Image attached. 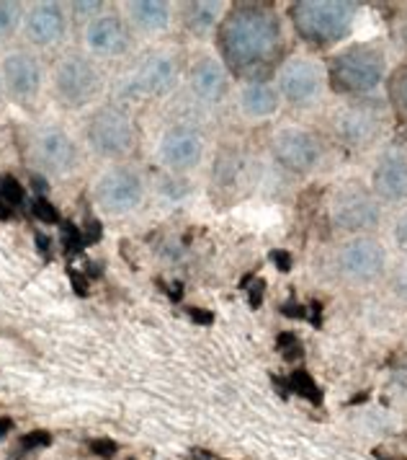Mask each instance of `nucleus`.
<instances>
[{"mask_svg":"<svg viewBox=\"0 0 407 460\" xmlns=\"http://www.w3.org/2000/svg\"><path fill=\"white\" fill-rule=\"evenodd\" d=\"M327 67L312 55H291L276 75L281 102L291 106H312L323 99L327 88Z\"/></svg>","mask_w":407,"mask_h":460,"instance_id":"7","label":"nucleus"},{"mask_svg":"<svg viewBox=\"0 0 407 460\" xmlns=\"http://www.w3.org/2000/svg\"><path fill=\"white\" fill-rule=\"evenodd\" d=\"M70 279H73V288L78 295H88V288H85V279L75 270H70Z\"/></svg>","mask_w":407,"mask_h":460,"instance_id":"36","label":"nucleus"},{"mask_svg":"<svg viewBox=\"0 0 407 460\" xmlns=\"http://www.w3.org/2000/svg\"><path fill=\"white\" fill-rule=\"evenodd\" d=\"M188 314L194 315V321H199V323H212V314H209V311H199V308H191Z\"/></svg>","mask_w":407,"mask_h":460,"instance_id":"37","label":"nucleus"},{"mask_svg":"<svg viewBox=\"0 0 407 460\" xmlns=\"http://www.w3.org/2000/svg\"><path fill=\"white\" fill-rule=\"evenodd\" d=\"M392 241H394V246L403 252V256H407V208L394 217V223H392Z\"/></svg>","mask_w":407,"mask_h":460,"instance_id":"29","label":"nucleus"},{"mask_svg":"<svg viewBox=\"0 0 407 460\" xmlns=\"http://www.w3.org/2000/svg\"><path fill=\"white\" fill-rule=\"evenodd\" d=\"M330 220L346 235H364L374 233L382 223V202L371 194V189L348 181L335 189L330 199Z\"/></svg>","mask_w":407,"mask_h":460,"instance_id":"5","label":"nucleus"},{"mask_svg":"<svg viewBox=\"0 0 407 460\" xmlns=\"http://www.w3.org/2000/svg\"><path fill=\"white\" fill-rule=\"evenodd\" d=\"M93 194L103 212L126 215L143 205L144 181L132 166H111L96 179Z\"/></svg>","mask_w":407,"mask_h":460,"instance_id":"10","label":"nucleus"},{"mask_svg":"<svg viewBox=\"0 0 407 460\" xmlns=\"http://www.w3.org/2000/svg\"><path fill=\"white\" fill-rule=\"evenodd\" d=\"M271 150L279 161V166L286 168L289 173L307 176L323 161V143L320 137L299 125H284L276 129Z\"/></svg>","mask_w":407,"mask_h":460,"instance_id":"9","label":"nucleus"},{"mask_svg":"<svg viewBox=\"0 0 407 460\" xmlns=\"http://www.w3.org/2000/svg\"><path fill=\"white\" fill-rule=\"evenodd\" d=\"M26 199V191L13 176H0V217H8V209L19 208Z\"/></svg>","mask_w":407,"mask_h":460,"instance_id":"23","label":"nucleus"},{"mask_svg":"<svg viewBox=\"0 0 407 460\" xmlns=\"http://www.w3.org/2000/svg\"><path fill=\"white\" fill-rule=\"evenodd\" d=\"M240 109L250 119H265L273 117L281 109V93L273 84L265 81H250L240 88Z\"/></svg>","mask_w":407,"mask_h":460,"instance_id":"20","label":"nucleus"},{"mask_svg":"<svg viewBox=\"0 0 407 460\" xmlns=\"http://www.w3.org/2000/svg\"><path fill=\"white\" fill-rule=\"evenodd\" d=\"M188 85H191V93L206 102V104H217L222 102L229 91V70L224 67L220 58H212V55H204L196 63L191 65V73H188Z\"/></svg>","mask_w":407,"mask_h":460,"instance_id":"19","label":"nucleus"},{"mask_svg":"<svg viewBox=\"0 0 407 460\" xmlns=\"http://www.w3.org/2000/svg\"><path fill=\"white\" fill-rule=\"evenodd\" d=\"M101 223H99V220H91V223L85 226V230H82V241H85V243H96V241L101 238Z\"/></svg>","mask_w":407,"mask_h":460,"instance_id":"34","label":"nucleus"},{"mask_svg":"<svg viewBox=\"0 0 407 460\" xmlns=\"http://www.w3.org/2000/svg\"><path fill=\"white\" fill-rule=\"evenodd\" d=\"M103 3L101 0H85V3H73V11L78 19H85V23L93 22L96 16H101Z\"/></svg>","mask_w":407,"mask_h":460,"instance_id":"30","label":"nucleus"},{"mask_svg":"<svg viewBox=\"0 0 407 460\" xmlns=\"http://www.w3.org/2000/svg\"><path fill=\"white\" fill-rule=\"evenodd\" d=\"M85 137L96 155L117 161L134 150V122L124 106H103L91 117Z\"/></svg>","mask_w":407,"mask_h":460,"instance_id":"8","label":"nucleus"},{"mask_svg":"<svg viewBox=\"0 0 407 460\" xmlns=\"http://www.w3.org/2000/svg\"><path fill=\"white\" fill-rule=\"evenodd\" d=\"M126 19L144 34H160L170 26V3L132 0V3H126Z\"/></svg>","mask_w":407,"mask_h":460,"instance_id":"21","label":"nucleus"},{"mask_svg":"<svg viewBox=\"0 0 407 460\" xmlns=\"http://www.w3.org/2000/svg\"><path fill=\"white\" fill-rule=\"evenodd\" d=\"M176 81H178V63L170 52L147 55L132 78V84L143 96H163L176 85Z\"/></svg>","mask_w":407,"mask_h":460,"instance_id":"18","label":"nucleus"},{"mask_svg":"<svg viewBox=\"0 0 407 460\" xmlns=\"http://www.w3.org/2000/svg\"><path fill=\"white\" fill-rule=\"evenodd\" d=\"M184 19L191 34L206 37L214 26H220V22H222V3H188Z\"/></svg>","mask_w":407,"mask_h":460,"instance_id":"22","label":"nucleus"},{"mask_svg":"<svg viewBox=\"0 0 407 460\" xmlns=\"http://www.w3.org/2000/svg\"><path fill=\"white\" fill-rule=\"evenodd\" d=\"M23 34L26 40L37 47H52L62 42L65 29H67V16L62 11L60 3H34L23 13Z\"/></svg>","mask_w":407,"mask_h":460,"instance_id":"17","label":"nucleus"},{"mask_svg":"<svg viewBox=\"0 0 407 460\" xmlns=\"http://www.w3.org/2000/svg\"><path fill=\"white\" fill-rule=\"evenodd\" d=\"M281 19L264 3H240L220 22V49L227 70L243 75L268 65L281 47Z\"/></svg>","mask_w":407,"mask_h":460,"instance_id":"1","label":"nucleus"},{"mask_svg":"<svg viewBox=\"0 0 407 460\" xmlns=\"http://www.w3.org/2000/svg\"><path fill=\"white\" fill-rule=\"evenodd\" d=\"M394 104L407 117V67L394 78Z\"/></svg>","mask_w":407,"mask_h":460,"instance_id":"32","label":"nucleus"},{"mask_svg":"<svg viewBox=\"0 0 407 460\" xmlns=\"http://www.w3.org/2000/svg\"><path fill=\"white\" fill-rule=\"evenodd\" d=\"M333 267L346 285L368 288L387 277L389 252L374 233L346 235L333 253Z\"/></svg>","mask_w":407,"mask_h":460,"instance_id":"3","label":"nucleus"},{"mask_svg":"<svg viewBox=\"0 0 407 460\" xmlns=\"http://www.w3.org/2000/svg\"><path fill=\"white\" fill-rule=\"evenodd\" d=\"M31 209H34V217L41 220V223H47V226L60 223V212H57V208H55L47 197H37V199H34V205H31Z\"/></svg>","mask_w":407,"mask_h":460,"instance_id":"28","label":"nucleus"},{"mask_svg":"<svg viewBox=\"0 0 407 460\" xmlns=\"http://www.w3.org/2000/svg\"><path fill=\"white\" fill-rule=\"evenodd\" d=\"M389 290L397 300L407 303V256H400L392 267L387 270Z\"/></svg>","mask_w":407,"mask_h":460,"instance_id":"25","label":"nucleus"},{"mask_svg":"<svg viewBox=\"0 0 407 460\" xmlns=\"http://www.w3.org/2000/svg\"><path fill=\"white\" fill-rule=\"evenodd\" d=\"M356 13L359 5L346 0H302L291 8V23L305 42L330 47L346 40Z\"/></svg>","mask_w":407,"mask_h":460,"instance_id":"2","label":"nucleus"},{"mask_svg":"<svg viewBox=\"0 0 407 460\" xmlns=\"http://www.w3.org/2000/svg\"><path fill=\"white\" fill-rule=\"evenodd\" d=\"M62 246H65L67 256H78L82 252V246H85L82 230L75 228L73 223H62Z\"/></svg>","mask_w":407,"mask_h":460,"instance_id":"27","label":"nucleus"},{"mask_svg":"<svg viewBox=\"0 0 407 460\" xmlns=\"http://www.w3.org/2000/svg\"><path fill=\"white\" fill-rule=\"evenodd\" d=\"M34 158L47 173L55 176H67L73 173L78 161H81V150L75 146V140L62 129V127H41L34 135Z\"/></svg>","mask_w":407,"mask_h":460,"instance_id":"14","label":"nucleus"},{"mask_svg":"<svg viewBox=\"0 0 407 460\" xmlns=\"http://www.w3.org/2000/svg\"><path fill=\"white\" fill-rule=\"evenodd\" d=\"M271 256H273V261H276V267H279L281 272H286V270L291 267V259H289V253L286 252H273Z\"/></svg>","mask_w":407,"mask_h":460,"instance_id":"35","label":"nucleus"},{"mask_svg":"<svg viewBox=\"0 0 407 460\" xmlns=\"http://www.w3.org/2000/svg\"><path fill=\"white\" fill-rule=\"evenodd\" d=\"M52 442V435L44 432V429H37V432H29L26 438L21 439V450H37V447H47Z\"/></svg>","mask_w":407,"mask_h":460,"instance_id":"31","label":"nucleus"},{"mask_svg":"<svg viewBox=\"0 0 407 460\" xmlns=\"http://www.w3.org/2000/svg\"><path fill=\"white\" fill-rule=\"evenodd\" d=\"M3 93H5V91H3V81H0V99H3Z\"/></svg>","mask_w":407,"mask_h":460,"instance_id":"39","label":"nucleus"},{"mask_svg":"<svg viewBox=\"0 0 407 460\" xmlns=\"http://www.w3.org/2000/svg\"><path fill=\"white\" fill-rule=\"evenodd\" d=\"M0 81H3V91L11 99L29 102L39 93L44 84V67L37 55L26 49H11L0 60Z\"/></svg>","mask_w":407,"mask_h":460,"instance_id":"12","label":"nucleus"},{"mask_svg":"<svg viewBox=\"0 0 407 460\" xmlns=\"http://www.w3.org/2000/svg\"><path fill=\"white\" fill-rule=\"evenodd\" d=\"M99 88H101V73L81 55H67L55 67V93L62 104L73 109L91 104Z\"/></svg>","mask_w":407,"mask_h":460,"instance_id":"11","label":"nucleus"},{"mask_svg":"<svg viewBox=\"0 0 407 460\" xmlns=\"http://www.w3.org/2000/svg\"><path fill=\"white\" fill-rule=\"evenodd\" d=\"M387 75V60L379 47L371 44H353L338 52L330 63L327 78L343 93L364 99L374 93Z\"/></svg>","mask_w":407,"mask_h":460,"instance_id":"4","label":"nucleus"},{"mask_svg":"<svg viewBox=\"0 0 407 460\" xmlns=\"http://www.w3.org/2000/svg\"><path fill=\"white\" fill-rule=\"evenodd\" d=\"M204 143L202 132H196L194 127L176 125L170 129H165L160 143H158V158L160 164L173 171H191L202 164Z\"/></svg>","mask_w":407,"mask_h":460,"instance_id":"15","label":"nucleus"},{"mask_svg":"<svg viewBox=\"0 0 407 460\" xmlns=\"http://www.w3.org/2000/svg\"><path fill=\"white\" fill-rule=\"evenodd\" d=\"M289 388L294 391V394H299L302 398H309V401H320V388L315 385V380H312V376L309 373H305V370H297L294 376L289 377Z\"/></svg>","mask_w":407,"mask_h":460,"instance_id":"26","label":"nucleus"},{"mask_svg":"<svg viewBox=\"0 0 407 460\" xmlns=\"http://www.w3.org/2000/svg\"><path fill=\"white\" fill-rule=\"evenodd\" d=\"M91 450H93L96 456H101V458H114L119 447H117V442H114V439L103 438V439H93V442H91Z\"/></svg>","mask_w":407,"mask_h":460,"instance_id":"33","label":"nucleus"},{"mask_svg":"<svg viewBox=\"0 0 407 460\" xmlns=\"http://www.w3.org/2000/svg\"><path fill=\"white\" fill-rule=\"evenodd\" d=\"M387 111L379 102L371 99H351L333 114V132L346 147L367 150L385 132Z\"/></svg>","mask_w":407,"mask_h":460,"instance_id":"6","label":"nucleus"},{"mask_svg":"<svg viewBox=\"0 0 407 460\" xmlns=\"http://www.w3.org/2000/svg\"><path fill=\"white\" fill-rule=\"evenodd\" d=\"M82 44L93 58H117L129 47L126 23L117 13H101L82 26Z\"/></svg>","mask_w":407,"mask_h":460,"instance_id":"16","label":"nucleus"},{"mask_svg":"<svg viewBox=\"0 0 407 460\" xmlns=\"http://www.w3.org/2000/svg\"><path fill=\"white\" fill-rule=\"evenodd\" d=\"M368 189L382 205L407 202V155L403 150L389 147L379 153V158L371 166Z\"/></svg>","mask_w":407,"mask_h":460,"instance_id":"13","label":"nucleus"},{"mask_svg":"<svg viewBox=\"0 0 407 460\" xmlns=\"http://www.w3.org/2000/svg\"><path fill=\"white\" fill-rule=\"evenodd\" d=\"M23 26V11L13 0H0V40H8Z\"/></svg>","mask_w":407,"mask_h":460,"instance_id":"24","label":"nucleus"},{"mask_svg":"<svg viewBox=\"0 0 407 460\" xmlns=\"http://www.w3.org/2000/svg\"><path fill=\"white\" fill-rule=\"evenodd\" d=\"M11 429H13V421H11V419H0V439L5 438Z\"/></svg>","mask_w":407,"mask_h":460,"instance_id":"38","label":"nucleus"}]
</instances>
